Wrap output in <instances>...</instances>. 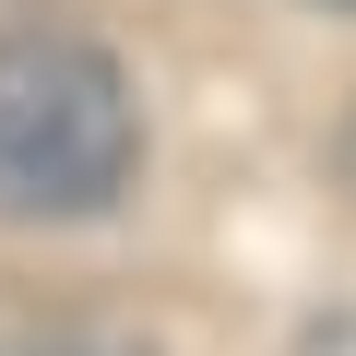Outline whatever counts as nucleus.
Masks as SVG:
<instances>
[{
  "instance_id": "f257e3e1",
  "label": "nucleus",
  "mask_w": 356,
  "mask_h": 356,
  "mask_svg": "<svg viewBox=\"0 0 356 356\" xmlns=\"http://www.w3.org/2000/svg\"><path fill=\"white\" fill-rule=\"evenodd\" d=\"M143 107L95 36L13 24L0 36V214H107L131 191Z\"/></svg>"
},
{
  "instance_id": "f03ea898",
  "label": "nucleus",
  "mask_w": 356,
  "mask_h": 356,
  "mask_svg": "<svg viewBox=\"0 0 356 356\" xmlns=\"http://www.w3.org/2000/svg\"><path fill=\"white\" fill-rule=\"evenodd\" d=\"M332 13H356V0H332Z\"/></svg>"
}]
</instances>
